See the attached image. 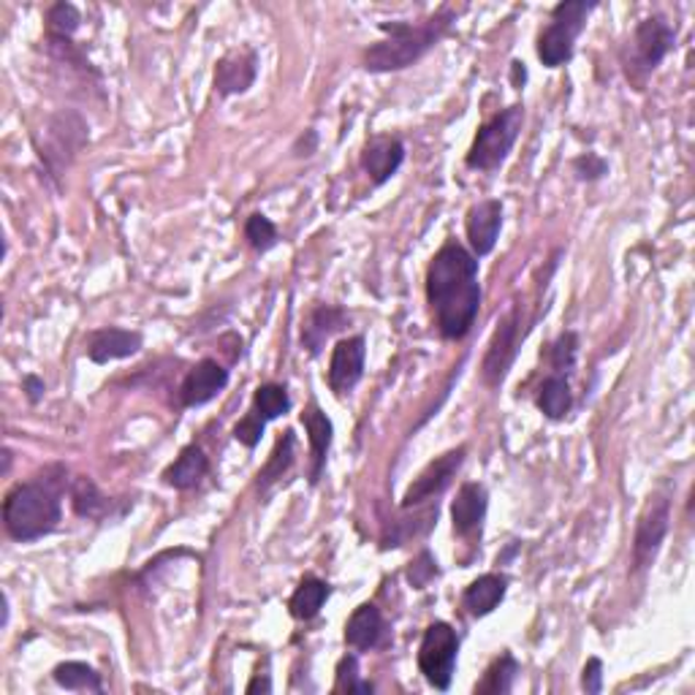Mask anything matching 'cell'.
Segmentation results:
<instances>
[{"instance_id": "obj_34", "label": "cell", "mask_w": 695, "mask_h": 695, "mask_svg": "<svg viewBox=\"0 0 695 695\" xmlns=\"http://www.w3.org/2000/svg\"><path fill=\"white\" fill-rule=\"evenodd\" d=\"M570 166H574V174L581 183H598V179L609 174V163L601 155H595V152H584V155L574 158Z\"/></svg>"}, {"instance_id": "obj_15", "label": "cell", "mask_w": 695, "mask_h": 695, "mask_svg": "<svg viewBox=\"0 0 695 695\" xmlns=\"http://www.w3.org/2000/svg\"><path fill=\"white\" fill-rule=\"evenodd\" d=\"M500 229H502V205L497 199H484L467 209L465 231H467V242H471L473 247V256L476 258L489 256V253L495 251L497 240H500Z\"/></svg>"}, {"instance_id": "obj_39", "label": "cell", "mask_w": 695, "mask_h": 695, "mask_svg": "<svg viewBox=\"0 0 695 695\" xmlns=\"http://www.w3.org/2000/svg\"><path fill=\"white\" fill-rule=\"evenodd\" d=\"M258 691H262V693H273V682H269L267 674L256 676V680H253L251 685H247V693H251V695L258 693Z\"/></svg>"}, {"instance_id": "obj_4", "label": "cell", "mask_w": 695, "mask_h": 695, "mask_svg": "<svg viewBox=\"0 0 695 695\" xmlns=\"http://www.w3.org/2000/svg\"><path fill=\"white\" fill-rule=\"evenodd\" d=\"M524 126V106L513 104L508 109H502L500 115H495L491 120L484 123L478 128L476 139H473L471 150H467L465 163L467 169H476V172H495L506 163V158L511 155L513 144H517L519 134Z\"/></svg>"}, {"instance_id": "obj_25", "label": "cell", "mask_w": 695, "mask_h": 695, "mask_svg": "<svg viewBox=\"0 0 695 695\" xmlns=\"http://www.w3.org/2000/svg\"><path fill=\"white\" fill-rule=\"evenodd\" d=\"M293 456H297V435H293V429H286V432H282V438L278 440V443H275L267 465L258 471V482H256L258 489L267 491L275 482H280V478L286 476L288 471H291Z\"/></svg>"}, {"instance_id": "obj_1", "label": "cell", "mask_w": 695, "mask_h": 695, "mask_svg": "<svg viewBox=\"0 0 695 695\" xmlns=\"http://www.w3.org/2000/svg\"><path fill=\"white\" fill-rule=\"evenodd\" d=\"M427 302L440 337L462 340L471 335L482 310V282L476 256L465 245L449 240L435 253L427 267Z\"/></svg>"}, {"instance_id": "obj_3", "label": "cell", "mask_w": 695, "mask_h": 695, "mask_svg": "<svg viewBox=\"0 0 695 695\" xmlns=\"http://www.w3.org/2000/svg\"><path fill=\"white\" fill-rule=\"evenodd\" d=\"M451 22H454L451 9H440L421 22H383L381 42L364 49V69L372 73L408 69L449 33Z\"/></svg>"}, {"instance_id": "obj_30", "label": "cell", "mask_w": 695, "mask_h": 695, "mask_svg": "<svg viewBox=\"0 0 695 695\" xmlns=\"http://www.w3.org/2000/svg\"><path fill=\"white\" fill-rule=\"evenodd\" d=\"M245 240L251 242L253 251L267 253L278 245V229H275V223L267 215L253 212L251 218L245 220Z\"/></svg>"}, {"instance_id": "obj_26", "label": "cell", "mask_w": 695, "mask_h": 695, "mask_svg": "<svg viewBox=\"0 0 695 695\" xmlns=\"http://www.w3.org/2000/svg\"><path fill=\"white\" fill-rule=\"evenodd\" d=\"M71 506L79 517L84 519H101L109 511V500L101 495L95 482L90 476H77L71 484Z\"/></svg>"}, {"instance_id": "obj_11", "label": "cell", "mask_w": 695, "mask_h": 695, "mask_svg": "<svg viewBox=\"0 0 695 695\" xmlns=\"http://www.w3.org/2000/svg\"><path fill=\"white\" fill-rule=\"evenodd\" d=\"M364 361H367V340L361 335L346 337V340L337 343L332 348L329 359V372H326V381L329 389L337 397H346L359 386L361 375H364Z\"/></svg>"}, {"instance_id": "obj_9", "label": "cell", "mask_w": 695, "mask_h": 695, "mask_svg": "<svg viewBox=\"0 0 695 695\" xmlns=\"http://www.w3.org/2000/svg\"><path fill=\"white\" fill-rule=\"evenodd\" d=\"M519 326H522V310L519 304H513L506 315L497 324L495 335H491L487 354L482 361V381L489 389L500 386L502 378L511 370L513 359H517V346H519Z\"/></svg>"}, {"instance_id": "obj_20", "label": "cell", "mask_w": 695, "mask_h": 695, "mask_svg": "<svg viewBox=\"0 0 695 695\" xmlns=\"http://www.w3.org/2000/svg\"><path fill=\"white\" fill-rule=\"evenodd\" d=\"M508 579L502 574H484L473 579L462 592V606L471 612V617H487L506 601Z\"/></svg>"}, {"instance_id": "obj_29", "label": "cell", "mask_w": 695, "mask_h": 695, "mask_svg": "<svg viewBox=\"0 0 695 695\" xmlns=\"http://www.w3.org/2000/svg\"><path fill=\"white\" fill-rule=\"evenodd\" d=\"M253 410L264 418V421H275V418L286 416L291 410V397H288L286 386L278 383H264L253 394Z\"/></svg>"}, {"instance_id": "obj_14", "label": "cell", "mask_w": 695, "mask_h": 695, "mask_svg": "<svg viewBox=\"0 0 695 695\" xmlns=\"http://www.w3.org/2000/svg\"><path fill=\"white\" fill-rule=\"evenodd\" d=\"M403 161V139L389 137V134H375L372 139H367L364 150H361V169H364L367 177L372 179V185L389 183V179L399 172Z\"/></svg>"}, {"instance_id": "obj_2", "label": "cell", "mask_w": 695, "mask_h": 695, "mask_svg": "<svg viewBox=\"0 0 695 695\" xmlns=\"http://www.w3.org/2000/svg\"><path fill=\"white\" fill-rule=\"evenodd\" d=\"M66 476L69 471L63 465H49L5 495L3 524L11 538L31 544L58 530L63 519V491L69 487Z\"/></svg>"}, {"instance_id": "obj_28", "label": "cell", "mask_w": 695, "mask_h": 695, "mask_svg": "<svg viewBox=\"0 0 695 695\" xmlns=\"http://www.w3.org/2000/svg\"><path fill=\"white\" fill-rule=\"evenodd\" d=\"M519 674V663L511 652H502L495 663L489 665L484 680L476 685V695H506L513 691V680Z\"/></svg>"}, {"instance_id": "obj_18", "label": "cell", "mask_w": 695, "mask_h": 695, "mask_svg": "<svg viewBox=\"0 0 695 695\" xmlns=\"http://www.w3.org/2000/svg\"><path fill=\"white\" fill-rule=\"evenodd\" d=\"M348 324V313L335 304H315L308 313L302 326V348L310 356H321L326 340H329L335 332H340Z\"/></svg>"}, {"instance_id": "obj_35", "label": "cell", "mask_w": 695, "mask_h": 695, "mask_svg": "<svg viewBox=\"0 0 695 695\" xmlns=\"http://www.w3.org/2000/svg\"><path fill=\"white\" fill-rule=\"evenodd\" d=\"M264 418L256 414V410L251 408V414H247L245 418H242L240 424L234 427V438L240 440L245 449H256L258 443H262V435H264Z\"/></svg>"}, {"instance_id": "obj_13", "label": "cell", "mask_w": 695, "mask_h": 695, "mask_svg": "<svg viewBox=\"0 0 695 695\" xmlns=\"http://www.w3.org/2000/svg\"><path fill=\"white\" fill-rule=\"evenodd\" d=\"M229 386V370L218 359H201L194 370L185 375L179 386V399L185 408H199V405L212 403L223 389Z\"/></svg>"}, {"instance_id": "obj_32", "label": "cell", "mask_w": 695, "mask_h": 695, "mask_svg": "<svg viewBox=\"0 0 695 695\" xmlns=\"http://www.w3.org/2000/svg\"><path fill=\"white\" fill-rule=\"evenodd\" d=\"M335 693H361V695L375 693V685H372V682L361 680L359 658H356V655H346V658L337 663Z\"/></svg>"}, {"instance_id": "obj_38", "label": "cell", "mask_w": 695, "mask_h": 695, "mask_svg": "<svg viewBox=\"0 0 695 695\" xmlns=\"http://www.w3.org/2000/svg\"><path fill=\"white\" fill-rule=\"evenodd\" d=\"M25 392H27V399H31L33 405L42 403L44 392H47V386H44V381L38 375H27L25 378Z\"/></svg>"}, {"instance_id": "obj_5", "label": "cell", "mask_w": 695, "mask_h": 695, "mask_svg": "<svg viewBox=\"0 0 695 695\" xmlns=\"http://www.w3.org/2000/svg\"><path fill=\"white\" fill-rule=\"evenodd\" d=\"M674 42H676L674 27H671L660 14L647 16V20L638 22L623 53L625 77L630 79L633 84L641 88L644 79L658 69V66L665 60V55L674 49Z\"/></svg>"}, {"instance_id": "obj_27", "label": "cell", "mask_w": 695, "mask_h": 695, "mask_svg": "<svg viewBox=\"0 0 695 695\" xmlns=\"http://www.w3.org/2000/svg\"><path fill=\"white\" fill-rule=\"evenodd\" d=\"M53 680L58 682L66 691H90L101 693V674L88 663H79V660H69V663H58L53 669Z\"/></svg>"}, {"instance_id": "obj_17", "label": "cell", "mask_w": 695, "mask_h": 695, "mask_svg": "<svg viewBox=\"0 0 695 695\" xmlns=\"http://www.w3.org/2000/svg\"><path fill=\"white\" fill-rule=\"evenodd\" d=\"M489 495L484 484L467 482L456 491V500L451 502V522H454V533L460 538H467L476 530H482L484 519H487Z\"/></svg>"}, {"instance_id": "obj_36", "label": "cell", "mask_w": 695, "mask_h": 695, "mask_svg": "<svg viewBox=\"0 0 695 695\" xmlns=\"http://www.w3.org/2000/svg\"><path fill=\"white\" fill-rule=\"evenodd\" d=\"M435 576H438V559L429 555V552H421V555L416 557V563H410L408 581L416 587V590H424Z\"/></svg>"}, {"instance_id": "obj_41", "label": "cell", "mask_w": 695, "mask_h": 695, "mask_svg": "<svg viewBox=\"0 0 695 695\" xmlns=\"http://www.w3.org/2000/svg\"><path fill=\"white\" fill-rule=\"evenodd\" d=\"M9 467H11V451L3 449V473H9Z\"/></svg>"}, {"instance_id": "obj_37", "label": "cell", "mask_w": 695, "mask_h": 695, "mask_svg": "<svg viewBox=\"0 0 695 695\" xmlns=\"http://www.w3.org/2000/svg\"><path fill=\"white\" fill-rule=\"evenodd\" d=\"M581 687L587 693L598 695L603 691V660L601 658H590L587 660L584 671H581Z\"/></svg>"}, {"instance_id": "obj_12", "label": "cell", "mask_w": 695, "mask_h": 695, "mask_svg": "<svg viewBox=\"0 0 695 695\" xmlns=\"http://www.w3.org/2000/svg\"><path fill=\"white\" fill-rule=\"evenodd\" d=\"M258 77V55L256 49L240 47L225 53L215 66V90L218 95L229 99V95L247 93Z\"/></svg>"}, {"instance_id": "obj_24", "label": "cell", "mask_w": 695, "mask_h": 695, "mask_svg": "<svg viewBox=\"0 0 695 695\" xmlns=\"http://www.w3.org/2000/svg\"><path fill=\"white\" fill-rule=\"evenodd\" d=\"M535 405L546 418L552 421H559L570 414L574 408V392H570V383L565 375H549L538 389V397H535Z\"/></svg>"}, {"instance_id": "obj_16", "label": "cell", "mask_w": 695, "mask_h": 695, "mask_svg": "<svg viewBox=\"0 0 695 695\" xmlns=\"http://www.w3.org/2000/svg\"><path fill=\"white\" fill-rule=\"evenodd\" d=\"M141 335L120 326H104V329L90 332L88 337V356L95 364H109L117 359H131L141 350Z\"/></svg>"}, {"instance_id": "obj_31", "label": "cell", "mask_w": 695, "mask_h": 695, "mask_svg": "<svg viewBox=\"0 0 695 695\" xmlns=\"http://www.w3.org/2000/svg\"><path fill=\"white\" fill-rule=\"evenodd\" d=\"M79 25H82V14L73 3H55L47 11L49 38H71L79 31Z\"/></svg>"}, {"instance_id": "obj_6", "label": "cell", "mask_w": 695, "mask_h": 695, "mask_svg": "<svg viewBox=\"0 0 695 695\" xmlns=\"http://www.w3.org/2000/svg\"><path fill=\"white\" fill-rule=\"evenodd\" d=\"M595 3L587 0H563L552 9V22L538 36V58L546 69H559L574 58V47Z\"/></svg>"}, {"instance_id": "obj_33", "label": "cell", "mask_w": 695, "mask_h": 695, "mask_svg": "<svg viewBox=\"0 0 695 695\" xmlns=\"http://www.w3.org/2000/svg\"><path fill=\"white\" fill-rule=\"evenodd\" d=\"M576 356H579V335L576 332H563L549 348V361L555 367V375L574 370Z\"/></svg>"}, {"instance_id": "obj_40", "label": "cell", "mask_w": 695, "mask_h": 695, "mask_svg": "<svg viewBox=\"0 0 695 695\" xmlns=\"http://www.w3.org/2000/svg\"><path fill=\"white\" fill-rule=\"evenodd\" d=\"M513 84H524V79H528V71H524V63H519V60H513Z\"/></svg>"}, {"instance_id": "obj_19", "label": "cell", "mask_w": 695, "mask_h": 695, "mask_svg": "<svg viewBox=\"0 0 695 695\" xmlns=\"http://www.w3.org/2000/svg\"><path fill=\"white\" fill-rule=\"evenodd\" d=\"M302 424L308 429L310 440V456H313V465H310V484L321 482V473L326 467V454L332 449V438H335V427H332V418L324 414L315 403H310L302 414Z\"/></svg>"}, {"instance_id": "obj_22", "label": "cell", "mask_w": 695, "mask_h": 695, "mask_svg": "<svg viewBox=\"0 0 695 695\" xmlns=\"http://www.w3.org/2000/svg\"><path fill=\"white\" fill-rule=\"evenodd\" d=\"M383 630H386V625H383L381 609L375 603H361L346 623V644L367 652V649H375L381 644Z\"/></svg>"}, {"instance_id": "obj_21", "label": "cell", "mask_w": 695, "mask_h": 695, "mask_svg": "<svg viewBox=\"0 0 695 695\" xmlns=\"http://www.w3.org/2000/svg\"><path fill=\"white\" fill-rule=\"evenodd\" d=\"M209 471V460L205 454V449L201 445H185L183 451H179L177 460L172 462V465L166 467V471L161 473L163 484L177 491H188L194 487H199L201 478L207 476Z\"/></svg>"}, {"instance_id": "obj_7", "label": "cell", "mask_w": 695, "mask_h": 695, "mask_svg": "<svg viewBox=\"0 0 695 695\" xmlns=\"http://www.w3.org/2000/svg\"><path fill=\"white\" fill-rule=\"evenodd\" d=\"M460 660V636L449 623H432L418 644V671L435 691H449Z\"/></svg>"}, {"instance_id": "obj_23", "label": "cell", "mask_w": 695, "mask_h": 695, "mask_svg": "<svg viewBox=\"0 0 695 695\" xmlns=\"http://www.w3.org/2000/svg\"><path fill=\"white\" fill-rule=\"evenodd\" d=\"M332 595V587L326 581L315 579V576H304L299 581V587L293 590L291 601H288V612L299 623H308V619L318 617V612L324 609L326 598Z\"/></svg>"}, {"instance_id": "obj_10", "label": "cell", "mask_w": 695, "mask_h": 695, "mask_svg": "<svg viewBox=\"0 0 695 695\" xmlns=\"http://www.w3.org/2000/svg\"><path fill=\"white\" fill-rule=\"evenodd\" d=\"M465 454H467V449L465 445H460V449L445 451L443 456H438V460L429 462V465L424 467L421 473H418V478H414V484H410L408 491H405L403 508L421 506V502L438 497L440 491L449 487L451 478L460 473L462 462H465Z\"/></svg>"}, {"instance_id": "obj_8", "label": "cell", "mask_w": 695, "mask_h": 695, "mask_svg": "<svg viewBox=\"0 0 695 695\" xmlns=\"http://www.w3.org/2000/svg\"><path fill=\"white\" fill-rule=\"evenodd\" d=\"M671 528V497L665 491L649 497L644 511L638 513L636 535H633V568L644 570L655 563L660 546Z\"/></svg>"}]
</instances>
